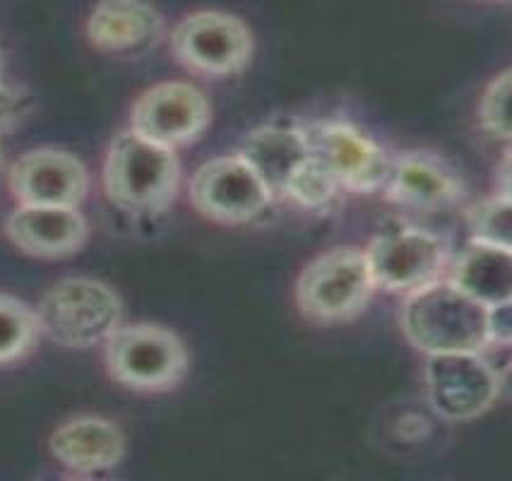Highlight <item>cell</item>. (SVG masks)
<instances>
[{"label": "cell", "instance_id": "obj_22", "mask_svg": "<svg viewBox=\"0 0 512 481\" xmlns=\"http://www.w3.org/2000/svg\"><path fill=\"white\" fill-rule=\"evenodd\" d=\"M512 80L510 70L493 77L491 85L486 87L484 99H481L479 114H481V126L488 133L496 135V138L508 140L512 130Z\"/></svg>", "mask_w": 512, "mask_h": 481}, {"label": "cell", "instance_id": "obj_4", "mask_svg": "<svg viewBox=\"0 0 512 481\" xmlns=\"http://www.w3.org/2000/svg\"><path fill=\"white\" fill-rule=\"evenodd\" d=\"M104 347L111 378L130 390L162 393L176 388L188 371L186 344L162 325H118Z\"/></svg>", "mask_w": 512, "mask_h": 481}, {"label": "cell", "instance_id": "obj_23", "mask_svg": "<svg viewBox=\"0 0 512 481\" xmlns=\"http://www.w3.org/2000/svg\"><path fill=\"white\" fill-rule=\"evenodd\" d=\"M512 335V301L488 308V342L510 344Z\"/></svg>", "mask_w": 512, "mask_h": 481}, {"label": "cell", "instance_id": "obj_7", "mask_svg": "<svg viewBox=\"0 0 512 481\" xmlns=\"http://www.w3.org/2000/svg\"><path fill=\"white\" fill-rule=\"evenodd\" d=\"M272 190L241 154H224L200 166L190 181V200L205 217L243 224L260 217L272 203Z\"/></svg>", "mask_w": 512, "mask_h": 481}, {"label": "cell", "instance_id": "obj_21", "mask_svg": "<svg viewBox=\"0 0 512 481\" xmlns=\"http://www.w3.org/2000/svg\"><path fill=\"white\" fill-rule=\"evenodd\" d=\"M469 231L472 241L488 243V246L510 248L512 234V205L510 193L493 195L481 200L469 210Z\"/></svg>", "mask_w": 512, "mask_h": 481}, {"label": "cell", "instance_id": "obj_1", "mask_svg": "<svg viewBox=\"0 0 512 481\" xmlns=\"http://www.w3.org/2000/svg\"><path fill=\"white\" fill-rule=\"evenodd\" d=\"M404 335L426 354L481 352L488 342V306L455 284L436 282L409 294L402 308Z\"/></svg>", "mask_w": 512, "mask_h": 481}, {"label": "cell", "instance_id": "obj_8", "mask_svg": "<svg viewBox=\"0 0 512 481\" xmlns=\"http://www.w3.org/2000/svg\"><path fill=\"white\" fill-rule=\"evenodd\" d=\"M500 380L479 352L428 354L426 390L431 407L448 421H469L496 402Z\"/></svg>", "mask_w": 512, "mask_h": 481}, {"label": "cell", "instance_id": "obj_17", "mask_svg": "<svg viewBox=\"0 0 512 481\" xmlns=\"http://www.w3.org/2000/svg\"><path fill=\"white\" fill-rule=\"evenodd\" d=\"M450 282L484 306L512 301V253L510 248L472 241L452 267Z\"/></svg>", "mask_w": 512, "mask_h": 481}, {"label": "cell", "instance_id": "obj_11", "mask_svg": "<svg viewBox=\"0 0 512 481\" xmlns=\"http://www.w3.org/2000/svg\"><path fill=\"white\" fill-rule=\"evenodd\" d=\"M311 152L323 162L342 188L356 193H375L385 188L390 159L383 147L347 123H320L306 130Z\"/></svg>", "mask_w": 512, "mask_h": 481}, {"label": "cell", "instance_id": "obj_20", "mask_svg": "<svg viewBox=\"0 0 512 481\" xmlns=\"http://www.w3.org/2000/svg\"><path fill=\"white\" fill-rule=\"evenodd\" d=\"M37 335V311L15 296L0 294V364H10L25 356Z\"/></svg>", "mask_w": 512, "mask_h": 481}, {"label": "cell", "instance_id": "obj_10", "mask_svg": "<svg viewBox=\"0 0 512 481\" xmlns=\"http://www.w3.org/2000/svg\"><path fill=\"white\" fill-rule=\"evenodd\" d=\"M210 123V104L198 87L188 82H162L147 92L133 106L130 130L157 145H188L205 133Z\"/></svg>", "mask_w": 512, "mask_h": 481}, {"label": "cell", "instance_id": "obj_2", "mask_svg": "<svg viewBox=\"0 0 512 481\" xmlns=\"http://www.w3.org/2000/svg\"><path fill=\"white\" fill-rule=\"evenodd\" d=\"M178 159L171 147L125 130L111 142L104 164V188L125 212H164L176 198Z\"/></svg>", "mask_w": 512, "mask_h": 481}, {"label": "cell", "instance_id": "obj_19", "mask_svg": "<svg viewBox=\"0 0 512 481\" xmlns=\"http://www.w3.org/2000/svg\"><path fill=\"white\" fill-rule=\"evenodd\" d=\"M339 190H342V186L332 176V171L311 152L291 171L282 188V195L301 207H308V210H320V207H327L337 198Z\"/></svg>", "mask_w": 512, "mask_h": 481}, {"label": "cell", "instance_id": "obj_24", "mask_svg": "<svg viewBox=\"0 0 512 481\" xmlns=\"http://www.w3.org/2000/svg\"><path fill=\"white\" fill-rule=\"evenodd\" d=\"M5 114H8V92H5V89L0 87V123H3Z\"/></svg>", "mask_w": 512, "mask_h": 481}, {"label": "cell", "instance_id": "obj_16", "mask_svg": "<svg viewBox=\"0 0 512 481\" xmlns=\"http://www.w3.org/2000/svg\"><path fill=\"white\" fill-rule=\"evenodd\" d=\"M385 190L395 203L419 210H440L462 195L460 181L438 162L421 154H407L400 162L390 164Z\"/></svg>", "mask_w": 512, "mask_h": 481}, {"label": "cell", "instance_id": "obj_3", "mask_svg": "<svg viewBox=\"0 0 512 481\" xmlns=\"http://www.w3.org/2000/svg\"><path fill=\"white\" fill-rule=\"evenodd\" d=\"M39 332L68 349L104 344L123 320V304L109 284L99 279H63L41 299Z\"/></svg>", "mask_w": 512, "mask_h": 481}, {"label": "cell", "instance_id": "obj_25", "mask_svg": "<svg viewBox=\"0 0 512 481\" xmlns=\"http://www.w3.org/2000/svg\"><path fill=\"white\" fill-rule=\"evenodd\" d=\"M0 176H3V157H0Z\"/></svg>", "mask_w": 512, "mask_h": 481}, {"label": "cell", "instance_id": "obj_15", "mask_svg": "<svg viewBox=\"0 0 512 481\" xmlns=\"http://www.w3.org/2000/svg\"><path fill=\"white\" fill-rule=\"evenodd\" d=\"M51 455L77 474H97L116 467L125 455V436L101 417H77L58 426L51 436Z\"/></svg>", "mask_w": 512, "mask_h": 481}, {"label": "cell", "instance_id": "obj_12", "mask_svg": "<svg viewBox=\"0 0 512 481\" xmlns=\"http://www.w3.org/2000/svg\"><path fill=\"white\" fill-rule=\"evenodd\" d=\"M8 176L20 205L77 207L89 188L85 164L75 154L63 150L22 154Z\"/></svg>", "mask_w": 512, "mask_h": 481}, {"label": "cell", "instance_id": "obj_14", "mask_svg": "<svg viewBox=\"0 0 512 481\" xmlns=\"http://www.w3.org/2000/svg\"><path fill=\"white\" fill-rule=\"evenodd\" d=\"M162 15L147 0H99L87 20L94 49L133 58L150 51L162 37Z\"/></svg>", "mask_w": 512, "mask_h": 481}, {"label": "cell", "instance_id": "obj_18", "mask_svg": "<svg viewBox=\"0 0 512 481\" xmlns=\"http://www.w3.org/2000/svg\"><path fill=\"white\" fill-rule=\"evenodd\" d=\"M238 154L263 176L272 195H282L291 171L311 154V142L306 130L267 126L250 133Z\"/></svg>", "mask_w": 512, "mask_h": 481}, {"label": "cell", "instance_id": "obj_5", "mask_svg": "<svg viewBox=\"0 0 512 481\" xmlns=\"http://www.w3.org/2000/svg\"><path fill=\"white\" fill-rule=\"evenodd\" d=\"M373 289L366 253L356 248H332L301 272L296 301L303 316L318 323H342L359 316Z\"/></svg>", "mask_w": 512, "mask_h": 481}, {"label": "cell", "instance_id": "obj_13", "mask_svg": "<svg viewBox=\"0 0 512 481\" xmlns=\"http://www.w3.org/2000/svg\"><path fill=\"white\" fill-rule=\"evenodd\" d=\"M8 239L37 258H68L87 241V222L77 207L20 205L5 222Z\"/></svg>", "mask_w": 512, "mask_h": 481}, {"label": "cell", "instance_id": "obj_6", "mask_svg": "<svg viewBox=\"0 0 512 481\" xmlns=\"http://www.w3.org/2000/svg\"><path fill=\"white\" fill-rule=\"evenodd\" d=\"M171 49L186 68L210 77L236 75L253 56V37L246 22L219 10H202L178 22Z\"/></svg>", "mask_w": 512, "mask_h": 481}, {"label": "cell", "instance_id": "obj_9", "mask_svg": "<svg viewBox=\"0 0 512 481\" xmlns=\"http://www.w3.org/2000/svg\"><path fill=\"white\" fill-rule=\"evenodd\" d=\"M375 287L412 294L440 279L448 248L426 229H397L378 236L366 251Z\"/></svg>", "mask_w": 512, "mask_h": 481}]
</instances>
